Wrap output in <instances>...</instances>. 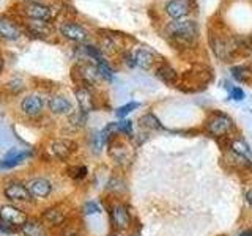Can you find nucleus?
Instances as JSON below:
<instances>
[{
  "mask_svg": "<svg viewBox=\"0 0 252 236\" xmlns=\"http://www.w3.org/2000/svg\"><path fill=\"white\" fill-rule=\"evenodd\" d=\"M167 35L170 38V41L175 46L188 47L192 44V41L197 38V35H199V27H197L195 21L177 19L167 26Z\"/></svg>",
  "mask_w": 252,
  "mask_h": 236,
  "instance_id": "f257e3e1",
  "label": "nucleus"
},
{
  "mask_svg": "<svg viewBox=\"0 0 252 236\" xmlns=\"http://www.w3.org/2000/svg\"><path fill=\"white\" fill-rule=\"evenodd\" d=\"M233 129V120L222 112L211 114L207 120V131L215 137H220Z\"/></svg>",
  "mask_w": 252,
  "mask_h": 236,
  "instance_id": "f03ea898",
  "label": "nucleus"
},
{
  "mask_svg": "<svg viewBox=\"0 0 252 236\" xmlns=\"http://www.w3.org/2000/svg\"><path fill=\"white\" fill-rule=\"evenodd\" d=\"M24 14L27 16L30 21H44L51 22L55 16V11L51 6H47L41 2H30L24 6Z\"/></svg>",
  "mask_w": 252,
  "mask_h": 236,
  "instance_id": "7ed1b4c3",
  "label": "nucleus"
},
{
  "mask_svg": "<svg viewBox=\"0 0 252 236\" xmlns=\"http://www.w3.org/2000/svg\"><path fill=\"white\" fill-rule=\"evenodd\" d=\"M30 154H32L30 149H21L18 147L8 148L6 153L3 154V159L0 161V170L18 167V165H21L27 157H30Z\"/></svg>",
  "mask_w": 252,
  "mask_h": 236,
  "instance_id": "20e7f679",
  "label": "nucleus"
},
{
  "mask_svg": "<svg viewBox=\"0 0 252 236\" xmlns=\"http://www.w3.org/2000/svg\"><path fill=\"white\" fill-rule=\"evenodd\" d=\"M0 219L14 225V227H18V228H21L29 220L26 212L21 211L19 208L13 206V205H3V206L0 208Z\"/></svg>",
  "mask_w": 252,
  "mask_h": 236,
  "instance_id": "39448f33",
  "label": "nucleus"
},
{
  "mask_svg": "<svg viewBox=\"0 0 252 236\" xmlns=\"http://www.w3.org/2000/svg\"><path fill=\"white\" fill-rule=\"evenodd\" d=\"M60 33L69 41L74 43H84L89 39V31H87L82 26L74 22H63L60 26Z\"/></svg>",
  "mask_w": 252,
  "mask_h": 236,
  "instance_id": "423d86ee",
  "label": "nucleus"
},
{
  "mask_svg": "<svg viewBox=\"0 0 252 236\" xmlns=\"http://www.w3.org/2000/svg\"><path fill=\"white\" fill-rule=\"evenodd\" d=\"M76 71H77V76H79V82L82 84V87H87V85H96L101 74H99V69L98 66L92 65V63H84V65H79L76 66Z\"/></svg>",
  "mask_w": 252,
  "mask_h": 236,
  "instance_id": "0eeeda50",
  "label": "nucleus"
},
{
  "mask_svg": "<svg viewBox=\"0 0 252 236\" xmlns=\"http://www.w3.org/2000/svg\"><path fill=\"white\" fill-rule=\"evenodd\" d=\"M76 144L73 140H66V139H62V140H54L51 147H49V153L55 157V159H60V161H65L68 157L76 151Z\"/></svg>",
  "mask_w": 252,
  "mask_h": 236,
  "instance_id": "6e6552de",
  "label": "nucleus"
},
{
  "mask_svg": "<svg viewBox=\"0 0 252 236\" xmlns=\"http://www.w3.org/2000/svg\"><path fill=\"white\" fill-rule=\"evenodd\" d=\"M110 217H112V225L117 232L128 230L131 225V216L125 205H115L110 211Z\"/></svg>",
  "mask_w": 252,
  "mask_h": 236,
  "instance_id": "1a4fd4ad",
  "label": "nucleus"
},
{
  "mask_svg": "<svg viewBox=\"0 0 252 236\" xmlns=\"http://www.w3.org/2000/svg\"><path fill=\"white\" fill-rule=\"evenodd\" d=\"M22 35L19 26L5 14H0V38L6 41H16Z\"/></svg>",
  "mask_w": 252,
  "mask_h": 236,
  "instance_id": "9d476101",
  "label": "nucleus"
},
{
  "mask_svg": "<svg viewBox=\"0 0 252 236\" xmlns=\"http://www.w3.org/2000/svg\"><path fill=\"white\" fill-rule=\"evenodd\" d=\"M164 11L175 21L183 19L191 11V2L189 0H169L164 6Z\"/></svg>",
  "mask_w": 252,
  "mask_h": 236,
  "instance_id": "9b49d317",
  "label": "nucleus"
},
{
  "mask_svg": "<svg viewBox=\"0 0 252 236\" xmlns=\"http://www.w3.org/2000/svg\"><path fill=\"white\" fill-rule=\"evenodd\" d=\"M3 194L6 199H10L13 202H30L32 200V195L29 187H26L21 183H10L6 184L3 189Z\"/></svg>",
  "mask_w": 252,
  "mask_h": 236,
  "instance_id": "f8f14e48",
  "label": "nucleus"
},
{
  "mask_svg": "<svg viewBox=\"0 0 252 236\" xmlns=\"http://www.w3.org/2000/svg\"><path fill=\"white\" fill-rule=\"evenodd\" d=\"M44 107V101L39 94H29L21 101V110L29 117H36L41 114Z\"/></svg>",
  "mask_w": 252,
  "mask_h": 236,
  "instance_id": "ddd939ff",
  "label": "nucleus"
},
{
  "mask_svg": "<svg viewBox=\"0 0 252 236\" xmlns=\"http://www.w3.org/2000/svg\"><path fill=\"white\" fill-rule=\"evenodd\" d=\"M29 191L33 199H46L52 192V184L44 178H36L29 183Z\"/></svg>",
  "mask_w": 252,
  "mask_h": 236,
  "instance_id": "4468645a",
  "label": "nucleus"
},
{
  "mask_svg": "<svg viewBox=\"0 0 252 236\" xmlns=\"http://www.w3.org/2000/svg\"><path fill=\"white\" fill-rule=\"evenodd\" d=\"M76 99H77L79 109H81L84 114H89V112H92V110H94V98L87 87L81 85L76 90Z\"/></svg>",
  "mask_w": 252,
  "mask_h": 236,
  "instance_id": "2eb2a0df",
  "label": "nucleus"
},
{
  "mask_svg": "<svg viewBox=\"0 0 252 236\" xmlns=\"http://www.w3.org/2000/svg\"><path fill=\"white\" fill-rule=\"evenodd\" d=\"M49 110L55 115H66L71 114L73 106L65 96H52L49 99Z\"/></svg>",
  "mask_w": 252,
  "mask_h": 236,
  "instance_id": "dca6fc26",
  "label": "nucleus"
},
{
  "mask_svg": "<svg viewBox=\"0 0 252 236\" xmlns=\"http://www.w3.org/2000/svg\"><path fill=\"white\" fill-rule=\"evenodd\" d=\"M156 77L159 79V81H162L164 84L173 85L178 81V73L170 65H167V63H162V65L156 68Z\"/></svg>",
  "mask_w": 252,
  "mask_h": 236,
  "instance_id": "f3484780",
  "label": "nucleus"
},
{
  "mask_svg": "<svg viewBox=\"0 0 252 236\" xmlns=\"http://www.w3.org/2000/svg\"><path fill=\"white\" fill-rule=\"evenodd\" d=\"M134 60H136V66L142 69H150L155 63V54L152 51H148L147 47H140L134 54Z\"/></svg>",
  "mask_w": 252,
  "mask_h": 236,
  "instance_id": "a211bd4d",
  "label": "nucleus"
},
{
  "mask_svg": "<svg viewBox=\"0 0 252 236\" xmlns=\"http://www.w3.org/2000/svg\"><path fill=\"white\" fill-rule=\"evenodd\" d=\"M21 235L22 236H47V232L39 220H27V222L21 227Z\"/></svg>",
  "mask_w": 252,
  "mask_h": 236,
  "instance_id": "6ab92c4d",
  "label": "nucleus"
},
{
  "mask_svg": "<svg viewBox=\"0 0 252 236\" xmlns=\"http://www.w3.org/2000/svg\"><path fill=\"white\" fill-rule=\"evenodd\" d=\"M43 220L49 225H54V227L62 225L63 220H65V212H63L62 209H59L57 206H52V208L46 209L43 212Z\"/></svg>",
  "mask_w": 252,
  "mask_h": 236,
  "instance_id": "aec40b11",
  "label": "nucleus"
},
{
  "mask_svg": "<svg viewBox=\"0 0 252 236\" xmlns=\"http://www.w3.org/2000/svg\"><path fill=\"white\" fill-rule=\"evenodd\" d=\"M232 151L235 154H238L240 157H243L244 161H248L249 164L252 162V151H251L249 145L243 139H235L232 142Z\"/></svg>",
  "mask_w": 252,
  "mask_h": 236,
  "instance_id": "412c9836",
  "label": "nucleus"
},
{
  "mask_svg": "<svg viewBox=\"0 0 252 236\" xmlns=\"http://www.w3.org/2000/svg\"><path fill=\"white\" fill-rule=\"evenodd\" d=\"M140 126L148 129H162V124L159 123V120L153 115V114H147L140 118Z\"/></svg>",
  "mask_w": 252,
  "mask_h": 236,
  "instance_id": "4be33fe9",
  "label": "nucleus"
},
{
  "mask_svg": "<svg viewBox=\"0 0 252 236\" xmlns=\"http://www.w3.org/2000/svg\"><path fill=\"white\" fill-rule=\"evenodd\" d=\"M232 74L233 77L236 79V81H240V82H249V79H251V71L246 68V66H236L232 69Z\"/></svg>",
  "mask_w": 252,
  "mask_h": 236,
  "instance_id": "5701e85b",
  "label": "nucleus"
},
{
  "mask_svg": "<svg viewBox=\"0 0 252 236\" xmlns=\"http://www.w3.org/2000/svg\"><path fill=\"white\" fill-rule=\"evenodd\" d=\"M139 107H140L139 102L131 101V102H128V104H125V106H122V107H118V109L115 110V115H117L118 118H123V117L129 115V114L132 112V110H136V109H139Z\"/></svg>",
  "mask_w": 252,
  "mask_h": 236,
  "instance_id": "b1692460",
  "label": "nucleus"
},
{
  "mask_svg": "<svg viewBox=\"0 0 252 236\" xmlns=\"http://www.w3.org/2000/svg\"><path fill=\"white\" fill-rule=\"evenodd\" d=\"M11 134L10 131H8L6 128H3V126H0V151L2 149H6V148H11Z\"/></svg>",
  "mask_w": 252,
  "mask_h": 236,
  "instance_id": "393cba45",
  "label": "nucleus"
},
{
  "mask_svg": "<svg viewBox=\"0 0 252 236\" xmlns=\"http://www.w3.org/2000/svg\"><path fill=\"white\" fill-rule=\"evenodd\" d=\"M6 88L10 90L13 94H18L24 88V81H22V79H19V77H14V79H11V81L6 84Z\"/></svg>",
  "mask_w": 252,
  "mask_h": 236,
  "instance_id": "a878e982",
  "label": "nucleus"
},
{
  "mask_svg": "<svg viewBox=\"0 0 252 236\" xmlns=\"http://www.w3.org/2000/svg\"><path fill=\"white\" fill-rule=\"evenodd\" d=\"M98 66V69H99V74H101V77L102 79H106V81H112L114 79V73H112V69H110V66L107 65V61H104V63H99V65H96Z\"/></svg>",
  "mask_w": 252,
  "mask_h": 236,
  "instance_id": "bb28decb",
  "label": "nucleus"
},
{
  "mask_svg": "<svg viewBox=\"0 0 252 236\" xmlns=\"http://www.w3.org/2000/svg\"><path fill=\"white\" fill-rule=\"evenodd\" d=\"M85 121H87V114H84L82 110H81V112L71 114V117H69V123L77 126V128H79V126H84Z\"/></svg>",
  "mask_w": 252,
  "mask_h": 236,
  "instance_id": "cd10ccee",
  "label": "nucleus"
},
{
  "mask_svg": "<svg viewBox=\"0 0 252 236\" xmlns=\"http://www.w3.org/2000/svg\"><path fill=\"white\" fill-rule=\"evenodd\" d=\"M18 232H21V228L14 227V225L8 224V222H5V220L0 219V233H3V235H13V233H18Z\"/></svg>",
  "mask_w": 252,
  "mask_h": 236,
  "instance_id": "c85d7f7f",
  "label": "nucleus"
},
{
  "mask_svg": "<svg viewBox=\"0 0 252 236\" xmlns=\"http://www.w3.org/2000/svg\"><path fill=\"white\" fill-rule=\"evenodd\" d=\"M118 132H123L126 136H132V121L123 120L118 123Z\"/></svg>",
  "mask_w": 252,
  "mask_h": 236,
  "instance_id": "c756f323",
  "label": "nucleus"
},
{
  "mask_svg": "<svg viewBox=\"0 0 252 236\" xmlns=\"http://www.w3.org/2000/svg\"><path fill=\"white\" fill-rule=\"evenodd\" d=\"M82 211H84V214H98L101 209H99V206L94 202H87L84 205Z\"/></svg>",
  "mask_w": 252,
  "mask_h": 236,
  "instance_id": "7c9ffc66",
  "label": "nucleus"
},
{
  "mask_svg": "<svg viewBox=\"0 0 252 236\" xmlns=\"http://www.w3.org/2000/svg\"><path fill=\"white\" fill-rule=\"evenodd\" d=\"M69 172H71L69 175L73 177V178H76V179H82V178H85V175H87V167H84V165H81V167H74V169H71Z\"/></svg>",
  "mask_w": 252,
  "mask_h": 236,
  "instance_id": "2f4dec72",
  "label": "nucleus"
},
{
  "mask_svg": "<svg viewBox=\"0 0 252 236\" xmlns=\"http://www.w3.org/2000/svg\"><path fill=\"white\" fill-rule=\"evenodd\" d=\"M244 96H246V94H244L243 88H240V87H233L230 90V98L235 101H241V99H244Z\"/></svg>",
  "mask_w": 252,
  "mask_h": 236,
  "instance_id": "473e14b6",
  "label": "nucleus"
},
{
  "mask_svg": "<svg viewBox=\"0 0 252 236\" xmlns=\"http://www.w3.org/2000/svg\"><path fill=\"white\" fill-rule=\"evenodd\" d=\"M246 202L249 203V206L252 208V189H249V191L246 192Z\"/></svg>",
  "mask_w": 252,
  "mask_h": 236,
  "instance_id": "72a5a7b5",
  "label": "nucleus"
},
{
  "mask_svg": "<svg viewBox=\"0 0 252 236\" xmlns=\"http://www.w3.org/2000/svg\"><path fill=\"white\" fill-rule=\"evenodd\" d=\"M240 236H252V230H244L240 233Z\"/></svg>",
  "mask_w": 252,
  "mask_h": 236,
  "instance_id": "f704fd0d",
  "label": "nucleus"
},
{
  "mask_svg": "<svg viewBox=\"0 0 252 236\" xmlns=\"http://www.w3.org/2000/svg\"><path fill=\"white\" fill-rule=\"evenodd\" d=\"M3 69V55H2V52H0V71Z\"/></svg>",
  "mask_w": 252,
  "mask_h": 236,
  "instance_id": "c9c22d12",
  "label": "nucleus"
},
{
  "mask_svg": "<svg viewBox=\"0 0 252 236\" xmlns=\"http://www.w3.org/2000/svg\"><path fill=\"white\" fill-rule=\"evenodd\" d=\"M110 236H118V235H110Z\"/></svg>",
  "mask_w": 252,
  "mask_h": 236,
  "instance_id": "e433bc0d",
  "label": "nucleus"
}]
</instances>
